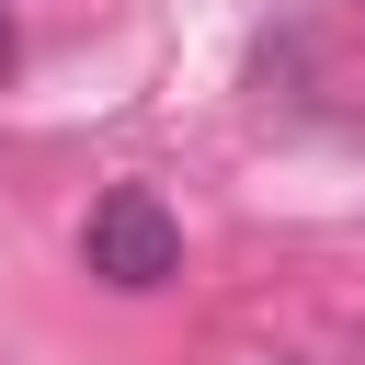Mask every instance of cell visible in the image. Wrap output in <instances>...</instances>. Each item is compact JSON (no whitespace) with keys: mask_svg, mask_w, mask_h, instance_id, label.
I'll use <instances>...</instances> for the list:
<instances>
[{"mask_svg":"<svg viewBox=\"0 0 365 365\" xmlns=\"http://www.w3.org/2000/svg\"><path fill=\"white\" fill-rule=\"evenodd\" d=\"M80 262H91L114 297H148V285L182 274V217H171L148 182H114V194L91 205V228H80Z\"/></svg>","mask_w":365,"mask_h":365,"instance_id":"cell-1","label":"cell"},{"mask_svg":"<svg viewBox=\"0 0 365 365\" xmlns=\"http://www.w3.org/2000/svg\"><path fill=\"white\" fill-rule=\"evenodd\" d=\"M0 68H11V11H0Z\"/></svg>","mask_w":365,"mask_h":365,"instance_id":"cell-2","label":"cell"}]
</instances>
